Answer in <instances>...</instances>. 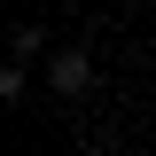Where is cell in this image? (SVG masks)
<instances>
[{
	"label": "cell",
	"mask_w": 156,
	"mask_h": 156,
	"mask_svg": "<svg viewBox=\"0 0 156 156\" xmlns=\"http://www.w3.org/2000/svg\"><path fill=\"white\" fill-rule=\"evenodd\" d=\"M47 86H55L62 101L94 94V55H86V47H55V55H47Z\"/></svg>",
	"instance_id": "1"
},
{
	"label": "cell",
	"mask_w": 156,
	"mask_h": 156,
	"mask_svg": "<svg viewBox=\"0 0 156 156\" xmlns=\"http://www.w3.org/2000/svg\"><path fill=\"white\" fill-rule=\"evenodd\" d=\"M39 47H47V39H39V23H16V31H8V62H31Z\"/></svg>",
	"instance_id": "2"
}]
</instances>
